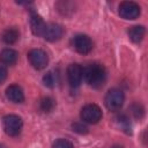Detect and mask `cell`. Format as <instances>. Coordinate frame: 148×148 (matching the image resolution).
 Here are the masks:
<instances>
[{
  "mask_svg": "<svg viewBox=\"0 0 148 148\" xmlns=\"http://www.w3.org/2000/svg\"><path fill=\"white\" fill-rule=\"evenodd\" d=\"M82 71L83 68L79 65V64H71L67 67V77H68V82L71 84V87H79L82 82Z\"/></svg>",
  "mask_w": 148,
  "mask_h": 148,
  "instance_id": "9c48e42d",
  "label": "cell"
},
{
  "mask_svg": "<svg viewBox=\"0 0 148 148\" xmlns=\"http://www.w3.org/2000/svg\"><path fill=\"white\" fill-rule=\"evenodd\" d=\"M111 148H124V147H121V146H118V145H116V146H113V147H111Z\"/></svg>",
  "mask_w": 148,
  "mask_h": 148,
  "instance_id": "7402d4cb",
  "label": "cell"
},
{
  "mask_svg": "<svg viewBox=\"0 0 148 148\" xmlns=\"http://www.w3.org/2000/svg\"><path fill=\"white\" fill-rule=\"evenodd\" d=\"M28 59L31 66L36 69H43L49 62V57L45 51L42 49H32L28 53Z\"/></svg>",
  "mask_w": 148,
  "mask_h": 148,
  "instance_id": "5b68a950",
  "label": "cell"
},
{
  "mask_svg": "<svg viewBox=\"0 0 148 148\" xmlns=\"http://www.w3.org/2000/svg\"><path fill=\"white\" fill-rule=\"evenodd\" d=\"M17 58H18V54L13 49H5L0 52V62L2 65L12 66L17 61Z\"/></svg>",
  "mask_w": 148,
  "mask_h": 148,
  "instance_id": "7c38bea8",
  "label": "cell"
},
{
  "mask_svg": "<svg viewBox=\"0 0 148 148\" xmlns=\"http://www.w3.org/2000/svg\"><path fill=\"white\" fill-rule=\"evenodd\" d=\"M18 37H20V32H18V30L16 28H7L2 32V35H1V39L6 44H14V43H16Z\"/></svg>",
  "mask_w": 148,
  "mask_h": 148,
  "instance_id": "4fadbf2b",
  "label": "cell"
},
{
  "mask_svg": "<svg viewBox=\"0 0 148 148\" xmlns=\"http://www.w3.org/2000/svg\"><path fill=\"white\" fill-rule=\"evenodd\" d=\"M118 12L125 20H135L140 15V6L133 1H124L119 5Z\"/></svg>",
  "mask_w": 148,
  "mask_h": 148,
  "instance_id": "8992f818",
  "label": "cell"
},
{
  "mask_svg": "<svg viewBox=\"0 0 148 148\" xmlns=\"http://www.w3.org/2000/svg\"><path fill=\"white\" fill-rule=\"evenodd\" d=\"M145 28L142 25H133L128 29V37L132 42L139 43L145 37Z\"/></svg>",
  "mask_w": 148,
  "mask_h": 148,
  "instance_id": "5bb4252c",
  "label": "cell"
},
{
  "mask_svg": "<svg viewBox=\"0 0 148 148\" xmlns=\"http://www.w3.org/2000/svg\"><path fill=\"white\" fill-rule=\"evenodd\" d=\"M132 113L135 118H141L143 116V108L140 104H133L132 105Z\"/></svg>",
  "mask_w": 148,
  "mask_h": 148,
  "instance_id": "d6986e66",
  "label": "cell"
},
{
  "mask_svg": "<svg viewBox=\"0 0 148 148\" xmlns=\"http://www.w3.org/2000/svg\"><path fill=\"white\" fill-rule=\"evenodd\" d=\"M56 103H54V99L51 98V97H44L40 99V103H39V108L43 112H50L53 110Z\"/></svg>",
  "mask_w": 148,
  "mask_h": 148,
  "instance_id": "2e32d148",
  "label": "cell"
},
{
  "mask_svg": "<svg viewBox=\"0 0 148 148\" xmlns=\"http://www.w3.org/2000/svg\"><path fill=\"white\" fill-rule=\"evenodd\" d=\"M0 148H2V147H1V146H0Z\"/></svg>",
  "mask_w": 148,
  "mask_h": 148,
  "instance_id": "603a6c76",
  "label": "cell"
},
{
  "mask_svg": "<svg viewBox=\"0 0 148 148\" xmlns=\"http://www.w3.org/2000/svg\"><path fill=\"white\" fill-rule=\"evenodd\" d=\"M43 82H44V84H45L46 87H49V88L56 87V84H57V82H58L57 74H56L53 71L47 72V73L43 76Z\"/></svg>",
  "mask_w": 148,
  "mask_h": 148,
  "instance_id": "9a60e30c",
  "label": "cell"
},
{
  "mask_svg": "<svg viewBox=\"0 0 148 148\" xmlns=\"http://www.w3.org/2000/svg\"><path fill=\"white\" fill-rule=\"evenodd\" d=\"M6 96L7 98L13 103H22L24 101V94L20 86L12 84L6 89Z\"/></svg>",
  "mask_w": 148,
  "mask_h": 148,
  "instance_id": "30bf717a",
  "label": "cell"
},
{
  "mask_svg": "<svg viewBox=\"0 0 148 148\" xmlns=\"http://www.w3.org/2000/svg\"><path fill=\"white\" fill-rule=\"evenodd\" d=\"M46 23L44 22V20L37 15V14H32L31 18H30V27H31V31L34 35L36 36H43L44 29H45Z\"/></svg>",
  "mask_w": 148,
  "mask_h": 148,
  "instance_id": "8fae6325",
  "label": "cell"
},
{
  "mask_svg": "<svg viewBox=\"0 0 148 148\" xmlns=\"http://www.w3.org/2000/svg\"><path fill=\"white\" fill-rule=\"evenodd\" d=\"M117 120H118V123H119V125L124 128V131H127L128 128L131 130V125H130V121H128V119L125 117V116H119L118 118H117Z\"/></svg>",
  "mask_w": 148,
  "mask_h": 148,
  "instance_id": "ffe728a7",
  "label": "cell"
},
{
  "mask_svg": "<svg viewBox=\"0 0 148 148\" xmlns=\"http://www.w3.org/2000/svg\"><path fill=\"white\" fill-rule=\"evenodd\" d=\"M62 35H64V29L60 24L47 23L43 32V38L49 42H56V40H59L62 37Z\"/></svg>",
  "mask_w": 148,
  "mask_h": 148,
  "instance_id": "ba28073f",
  "label": "cell"
},
{
  "mask_svg": "<svg viewBox=\"0 0 148 148\" xmlns=\"http://www.w3.org/2000/svg\"><path fill=\"white\" fill-rule=\"evenodd\" d=\"M52 148H74V146L67 139H58L53 142Z\"/></svg>",
  "mask_w": 148,
  "mask_h": 148,
  "instance_id": "e0dca14e",
  "label": "cell"
},
{
  "mask_svg": "<svg viewBox=\"0 0 148 148\" xmlns=\"http://www.w3.org/2000/svg\"><path fill=\"white\" fill-rule=\"evenodd\" d=\"M6 77H7V69L2 65H0V84L6 80Z\"/></svg>",
  "mask_w": 148,
  "mask_h": 148,
  "instance_id": "44dd1931",
  "label": "cell"
},
{
  "mask_svg": "<svg viewBox=\"0 0 148 148\" xmlns=\"http://www.w3.org/2000/svg\"><path fill=\"white\" fill-rule=\"evenodd\" d=\"M125 101V96L124 92L120 89L117 88H112L110 89L106 95H105V106L110 110V111H118L121 109L123 104Z\"/></svg>",
  "mask_w": 148,
  "mask_h": 148,
  "instance_id": "7a4b0ae2",
  "label": "cell"
},
{
  "mask_svg": "<svg viewBox=\"0 0 148 148\" xmlns=\"http://www.w3.org/2000/svg\"><path fill=\"white\" fill-rule=\"evenodd\" d=\"M73 46L79 53L87 54L92 50V40L89 36L80 34L73 38Z\"/></svg>",
  "mask_w": 148,
  "mask_h": 148,
  "instance_id": "52a82bcc",
  "label": "cell"
},
{
  "mask_svg": "<svg viewBox=\"0 0 148 148\" xmlns=\"http://www.w3.org/2000/svg\"><path fill=\"white\" fill-rule=\"evenodd\" d=\"M23 123L21 117L16 114H7L2 119V127L6 132V134L10 136H16L21 133Z\"/></svg>",
  "mask_w": 148,
  "mask_h": 148,
  "instance_id": "3957f363",
  "label": "cell"
},
{
  "mask_svg": "<svg viewBox=\"0 0 148 148\" xmlns=\"http://www.w3.org/2000/svg\"><path fill=\"white\" fill-rule=\"evenodd\" d=\"M72 128H73V131H75L80 134H86L88 132V128H87V126L83 125V123H74L72 125Z\"/></svg>",
  "mask_w": 148,
  "mask_h": 148,
  "instance_id": "ac0fdd59",
  "label": "cell"
},
{
  "mask_svg": "<svg viewBox=\"0 0 148 148\" xmlns=\"http://www.w3.org/2000/svg\"><path fill=\"white\" fill-rule=\"evenodd\" d=\"M81 119L88 124H96L102 119V110L96 104H87L81 110Z\"/></svg>",
  "mask_w": 148,
  "mask_h": 148,
  "instance_id": "277c9868",
  "label": "cell"
},
{
  "mask_svg": "<svg viewBox=\"0 0 148 148\" xmlns=\"http://www.w3.org/2000/svg\"><path fill=\"white\" fill-rule=\"evenodd\" d=\"M83 79L92 88H101L106 80V71L102 64H89L82 71Z\"/></svg>",
  "mask_w": 148,
  "mask_h": 148,
  "instance_id": "6da1fadb",
  "label": "cell"
}]
</instances>
